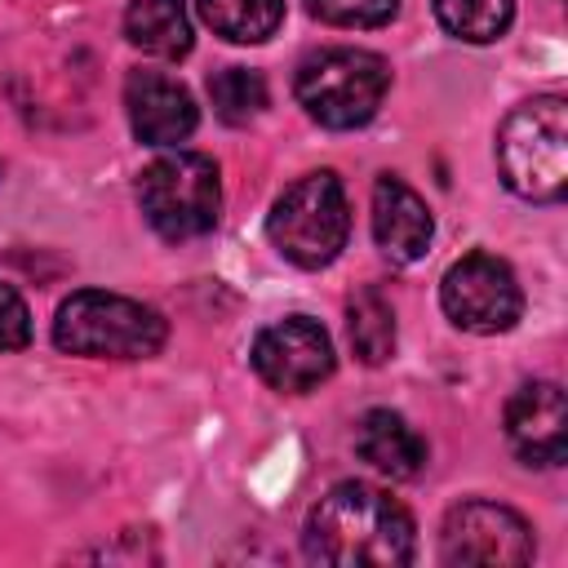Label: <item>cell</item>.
Masks as SVG:
<instances>
[{"instance_id": "6da1fadb", "label": "cell", "mask_w": 568, "mask_h": 568, "mask_svg": "<svg viewBox=\"0 0 568 568\" xmlns=\"http://www.w3.org/2000/svg\"><path fill=\"white\" fill-rule=\"evenodd\" d=\"M302 546L315 564L333 568H399L417 555V528L390 493L346 479L315 501Z\"/></svg>"}, {"instance_id": "7a4b0ae2", "label": "cell", "mask_w": 568, "mask_h": 568, "mask_svg": "<svg viewBox=\"0 0 568 568\" xmlns=\"http://www.w3.org/2000/svg\"><path fill=\"white\" fill-rule=\"evenodd\" d=\"M164 337L169 324L160 311L102 288L71 293L53 320V346L84 359H146L164 346Z\"/></svg>"}, {"instance_id": "3957f363", "label": "cell", "mask_w": 568, "mask_h": 568, "mask_svg": "<svg viewBox=\"0 0 568 568\" xmlns=\"http://www.w3.org/2000/svg\"><path fill=\"white\" fill-rule=\"evenodd\" d=\"M497 164L515 195L550 204L568 191V102L546 93L519 102L497 129Z\"/></svg>"}, {"instance_id": "277c9868", "label": "cell", "mask_w": 568, "mask_h": 568, "mask_svg": "<svg viewBox=\"0 0 568 568\" xmlns=\"http://www.w3.org/2000/svg\"><path fill=\"white\" fill-rule=\"evenodd\" d=\"M386 84H390L386 58H377L368 49H346V44L302 58L297 80H293L297 102L324 129H359V124H368L377 115L382 98H386Z\"/></svg>"}, {"instance_id": "5b68a950", "label": "cell", "mask_w": 568, "mask_h": 568, "mask_svg": "<svg viewBox=\"0 0 568 568\" xmlns=\"http://www.w3.org/2000/svg\"><path fill=\"white\" fill-rule=\"evenodd\" d=\"M266 235L271 244L302 271H320L328 266L351 235V209H346V191L337 182V173L320 169L297 178L266 217Z\"/></svg>"}, {"instance_id": "8992f818", "label": "cell", "mask_w": 568, "mask_h": 568, "mask_svg": "<svg viewBox=\"0 0 568 568\" xmlns=\"http://www.w3.org/2000/svg\"><path fill=\"white\" fill-rule=\"evenodd\" d=\"M138 204L164 240H195L217 226V209H222L217 164L200 151H169L142 169Z\"/></svg>"}, {"instance_id": "52a82bcc", "label": "cell", "mask_w": 568, "mask_h": 568, "mask_svg": "<svg viewBox=\"0 0 568 568\" xmlns=\"http://www.w3.org/2000/svg\"><path fill=\"white\" fill-rule=\"evenodd\" d=\"M537 555L532 528L519 510L501 501H462L444 515L439 528V559L453 568H519Z\"/></svg>"}, {"instance_id": "ba28073f", "label": "cell", "mask_w": 568, "mask_h": 568, "mask_svg": "<svg viewBox=\"0 0 568 568\" xmlns=\"http://www.w3.org/2000/svg\"><path fill=\"white\" fill-rule=\"evenodd\" d=\"M439 306L444 315L466 328V333H479V337H493V333H506L515 328L519 311H524V293H519V280L515 271L493 257V253H466L462 262H453L439 280Z\"/></svg>"}, {"instance_id": "9c48e42d", "label": "cell", "mask_w": 568, "mask_h": 568, "mask_svg": "<svg viewBox=\"0 0 568 568\" xmlns=\"http://www.w3.org/2000/svg\"><path fill=\"white\" fill-rule=\"evenodd\" d=\"M337 355L328 333L311 320V315H288L271 328L257 333L253 342V368L266 386L284 390V395H306L315 390L328 373H333Z\"/></svg>"}, {"instance_id": "30bf717a", "label": "cell", "mask_w": 568, "mask_h": 568, "mask_svg": "<svg viewBox=\"0 0 568 568\" xmlns=\"http://www.w3.org/2000/svg\"><path fill=\"white\" fill-rule=\"evenodd\" d=\"M506 439L528 466H559L568 453V399L555 382H524L506 404Z\"/></svg>"}, {"instance_id": "8fae6325", "label": "cell", "mask_w": 568, "mask_h": 568, "mask_svg": "<svg viewBox=\"0 0 568 568\" xmlns=\"http://www.w3.org/2000/svg\"><path fill=\"white\" fill-rule=\"evenodd\" d=\"M124 106H129V124L146 146H178L195 133L200 111L191 102V93L160 75V71H133L124 80Z\"/></svg>"}, {"instance_id": "7c38bea8", "label": "cell", "mask_w": 568, "mask_h": 568, "mask_svg": "<svg viewBox=\"0 0 568 568\" xmlns=\"http://www.w3.org/2000/svg\"><path fill=\"white\" fill-rule=\"evenodd\" d=\"M430 235H435V222H430L426 200L404 178L382 173L373 186V240H377V248L404 266V262L426 257Z\"/></svg>"}, {"instance_id": "4fadbf2b", "label": "cell", "mask_w": 568, "mask_h": 568, "mask_svg": "<svg viewBox=\"0 0 568 568\" xmlns=\"http://www.w3.org/2000/svg\"><path fill=\"white\" fill-rule=\"evenodd\" d=\"M355 453L390 475V479H417L426 470V439L390 408H368L355 426Z\"/></svg>"}, {"instance_id": "5bb4252c", "label": "cell", "mask_w": 568, "mask_h": 568, "mask_svg": "<svg viewBox=\"0 0 568 568\" xmlns=\"http://www.w3.org/2000/svg\"><path fill=\"white\" fill-rule=\"evenodd\" d=\"M124 36L133 49L151 58H186L191 53V13L182 0H133L124 9Z\"/></svg>"}, {"instance_id": "9a60e30c", "label": "cell", "mask_w": 568, "mask_h": 568, "mask_svg": "<svg viewBox=\"0 0 568 568\" xmlns=\"http://www.w3.org/2000/svg\"><path fill=\"white\" fill-rule=\"evenodd\" d=\"M195 9L231 44H262L284 22V0H195Z\"/></svg>"}, {"instance_id": "2e32d148", "label": "cell", "mask_w": 568, "mask_h": 568, "mask_svg": "<svg viewBox=\"0 0 568 568\" xmlns=\"http://www.w3.org/2000/svg\"><path fill=\"white\" fill-rule=\"evenodd\" d=\"M351 346L364 364H386L395 355V311L382 288H359L346 306Z\"/></svg>"}, {"instance_id": "e0dca14e", "label": "cell", "mask_w": 568, "mask_h": 568, "mask_svg": "<svg viewBox=\"0 0 568 568\" xmlns=\"http://www.w3.org/2000/svg\"><path fill=\"white\" fill-rule=\"evenodd\" d=\"M435 18L466 44H493L515 18V0H435Z\"/></svg>"}, {"instance_id": "ac0fdd59", "label": "cell", "mask_w": 568, "mask_h": 568, "mask_svg": "<svg viewBox=\"0 0 568 568\" xmlns=\"http://www.w3.org/2000/svg\"><path fill=\"white\" fill-rule=\"evenodd\" d=\"M209 98H213V111L217 120L226 124H248L253 115H262L266 106V80L262 71L253 67H226L209 80Z\"/></svg>"}, {"instance_id": "d6986e66", "label": "cell", "mask_w": 568, "mask_h": 568, "mask_svg": "<svg viewBox=\"0 0 568 568\" xmlns=\"http://www.w3.org/2000/svg\"><path fill=\"white\" fill-rule=\"evenodd\" d=\"M306 9L328 27H382L395 18L399 0H306Z\"/></svg>"}, {"instance_id": "ffe728a7", "label": "cell", "mask_w": 568, "mask_h": 568, "mask_svg": "<svg viewBox=\"0 0 568 568\" xmlns=\"http://www.w3.org/2000/svg\"><path fill=\"white\" fill-rule=\"evenodd\" d=\"M31 342V311L18 288L0 284V351H22Z\"/></svg>"}]
</instances>
